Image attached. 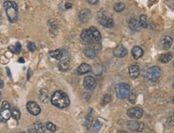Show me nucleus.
I'll list each match as a JSON object with an SVG mask.
<instances>
[{"mask_svg":"<svg viewBox=\"0 0 174 133\" xmlns=\"http://www.w3.org/2000/svg\"><path fill=\"white\" fill-rule=\"evenodd\" d=\"M173 59V55L170 54V53H166V54H164V55H161L160 56V61L163 63H168L171 59Z\"/></svg>","mask_w":174,"mask_h":133,"instance_id":"nucleus-24","label":"nucleus"},{"mask_svg":"<svg viewBox=\"0 0 174 133\" xmlns=\"http://www.w3.org/2000/svg\"><path fill=\"white\" fill-rule=\"evenodd\" d=\"M51 103L53 105L59 108H65L70 104V100L66 93L62 91H57L52 96Z\"/></svg>","mask_w":174,"mask_h":133,"instance_id":"nucleus-1","label":"nucleus"},{"mask_svg":"<svg viewBox=\"0 0 174 133\" xmlns=\"http://www.w3.org/2000/svg\"><path fill=\"white\" fill-rule=\"evenodd\" d=\"M161 74V71L158 67L153 66L150 68L147 71V77L149 80L151 81H156L158 80Z\"/></svg>","mask_w":174,"mask_h":133,"instance_id":"nucleus-5","label":"nucleus"},{"mask_svg":"<svg viewBox=\"0 0 174 133\" xmlns=\"http://www.w3.org/2000/svg\"><path fill=\"white\" fill-rule=\"evenodd\" d=\"M3 85H4V83L2 80H0V88H3Z\"/></svg>","mask_w":174,"mask_h":133,"instance_id":"nucleus-35","label":"nucleus"},{"mask_svg":"<svg viewBox=\"0 0 174 133\" xmlns=\"http://www.w3.org/2000/svg\"><path fill=\"white\" fill-rule=\"evenodd\" d=\"M130 87L127 84L122 83L118 84L116 87V94L119 99H126L130 96Z\"/></svg>","mask_w":174,"mask_h":133,"instance_id":"nucleus-3","label":"nucleus"},{"mask_svg":"<svg viewBox=\"0 0 174 133\" xmlns=\"http://www.w3.org/2000/svg\"><path fill=\"white\" fill-rule=\"evenodd\" d=\"M88 31L93 42H98L101 39V34L97 28H95L94 27H90Z\"/></svg>","mask_w":174,"mask_h":133,"instance_id":"nucleus-10","label":"nucleus"},{"mask_svg":"<svg viewBox=\"0 0 174 133\" xmlns=\"http://www.w3.org/2000/svg\"><path fill=\"white\" fill-rule=\"evenodd\" d=\"M128 25H129V27L132 30V31H140V29H141V27L139 26V22L136 20V19H131L129 21V23H128Z\"/></svg>","mask_w":174,"mask_h":133,"instance_id":"nucleus-22","label":"nucleus"},{"mask_svg":"<svg viewBox=\"0 0 174 133\" xmlns=\"http://www.w3.org/2000/svg\"><path fill=\"white\" fill-rule=\"evenodd\" d=\"M125 9V4L124 3H118L116 4H114V10L117 12H120L123 11Z\"/></svg>","mask_w":174,"mask_h":133,"instance_id":"nucleus-27","label":"nucleus"},{"mask_svg":"<svg viewBox=\"0 0 174 133\" xmlns=\"http://www.w3.org/2000/svg\"><path fill=\"white\" fill-rule=\"evenodd\" d=\"M111 100V96L110 95H105L104 97H103V99H102V103L105 105V104H107L108 103L110 102Z\"/></svg>","mask_w":174,"mask_h":133,"instance_id":"nucleus-31","label":"nucleus"},{"mask_svg":"<svg viewBox=\"0 0 174 133\" xmlns=\"http://www.w3.org/2000/svg\"><path fill=\"white\" fill-rule=\"evenodd\" d=\"M44 129L45 127L44 124L40 122H37L32 124L31 127H29L28 132L29 133H44Z\"/></svg>","mask_w":174,"mask_h":133,"instance_id":"nucleus-9","label":"nucleus"},{"mask_svg":"<svg viewBox=\"0 0 174 133\" xmlns=\"http://www.w3.org/2000/svg\"><path fill=\"white\" fill-rule=\"evenodd\" d=\"M173 103H174V97H173Z\"/></svg>","mask_w":174,"mask_h":133,"instance_id":"nucleus-39","label":"nucleus"},{"mask_svg":"<svg viewBox=\"0 0 174 133\" xmlns=\"http://www.w3.org/2000/svg\"><path fill=\"white\" fill-rule=\"evenodd\" d=\"M173 87H174V84H173Z\"/></svg>","mask_w":174,"mask_h":133,"instance_id":"nucleus-41","label":"nucleus"},{"mask_svg":"<svg viewBox=\"0 0 174 133\" xmlns=\"http://www.w3.org/2000/svg\"><path fill=\"white\" fill-rule=\"evenodd\" d=\"M90 17H91V12L87 9H84L82 11H81L79 12V15H78L79 20L82 23L87 22Z\"/></svg>","mask_w":174,"mask_h":133,"instance_id":"nucleus-13","label":"nucleus"},{"mask_svg":"<svg viewBox=\"0 0 174 133\" xmlns=\"http://www.w3.org/2000/svg\"><path fill=\"white\" fill-rule=\"evenodd\" d=\"M84 53L89 59H94L97 56V51L94 47H86L84 51Z\"/></svg>","mask_w":174,"mask_h":133,"instance_id":"nucleus-21","label":"nucleus"},{"mask_svg":"<svg viewBox=\"0 0 174 133\" xmlns=\"http://www.w3.org/2000/svg\"><path fill=\"white\" fill-rule=\"evenodd\" d=\"M65 8H66V9H70V8H72L73 5H72V3H65Z\"/></svg>","mask_w":174,"mask_h":133,"instance_id":"nucleus-33","label":"nucleus"},{"mask_svg":"<svg viewBox=\"0 0 174 133\" xmlns=\"http://www.w3.org/2000/svg\"><path fill=\"white\" fill-rule=\"evenodd\" d=\"M102 127V124L99 122L98 120H96L94 122V124L93 125V128H94V131L95 132H99V130L101 129Z\"/></svg>","mask_w":174,"mask_h":133,"instance_id":"nucleus-29","label":"nucleus"},{"mask_svg":"<svg viewBox=\"0 0 174 133\" xmlns=\"http://www.w3.org/2000/svg\"><path fill=\"white\" fill-rule=\"evenodd\" d=\"M91 71V67L87 64V63H82L81 65L78 67L77 72L78 75H84L88 73Z\"/></svg>","mask_w":174,"mask_h":133,"instance_id":"nucleus-15","label":"nucleus"},{"mask_svg":"<svg viewBox=\"0 0 174 133\" xmlns=\"http://www.w3.org/2000/svg\"><path fill=\"white\" fill-rule=\"evenodd\" d=\"M27 109L33 115H37L40 113V111H41L40 106L33 101H31L27 103Z\"/></svg>","mask_w":174,"mask_h":133,"instance_id":"nucleus-8","label":"nucleus"},{"mask_svg":"<svg viewBox=\"0 0 174 133\" xmlns=\"http://www.w3.org/2000/svg\"><path fill=\"white\" fill-rule=\"evenodd\" d=\"M49 56L55 59H60L63 56V51L60 49L51 51H49Z\"/></svg>","mask_w":174,"mask_h":133,"instance_id":"nucleus-23","label":"nucleus"},{"mask_svg":"<svg viewBox=\"0 0 174 133\" xmlns=\"http://www.w3.org/2000/svg\"><path fill=\"white\" fill-rule=\"evenodd\" d=\"M131 54L132 56L136 59H138L139 58H141L143 54V51L141 47H139L138 46H135L131 50Z\"/></svg>","mask_w":174,"mask_h":133,"instance_id":"nucleus-18","label":"nucleus"},{"mask_svg":"<svg viewBox=\"0 0 174 133\" xmlns=\"http://www.w3.org/2000/svg\"><path fill=\"white\" fill-rule=\"evenodd\" d=\"M20 133H26V132H20Z\"/></svg>","mask_w":174,"mask_h":133,"instance_id":"nucleus-40","label":"nucleus"},{"mask_svg":"<svg viewBox=\"0 0 174 133\" xmlns=\"http://www.w3.org/2000/svg\"><path fill=\"white\" fill-rule=\"evenodd\" d=\"M11 116V111L10 109V104L7 101H3L0 110V121L6 122Z\"/></svg>","mask_w":174,"mask_h":133,"instance_id":"nucleus-4","label":"nucleus"},{"mask_svg":"<svg viewBox=\"0 0 174 133\" xmlns=\"http://www.w3.org/2000/svg\"><path fill=\"white\" fill-rule=\"evenodd\" d=\"M84 87L87 90H93L96 86V81L92 76H87L83 81Z\"/></svg>","mask_w":174,"mask_h":133,"instance_id":"nucleus-11","label":"nucleus"},{"mask_svg":"<svg viewBox=\"0 0 174 133\" xmlns=\"http://www.w3.org/2000/svg\"><path fill=\"white\" fill-rule=\"evenodd\" d=\"M173 64H174V63H173Z\"/></svg>","mask_w":174,"mask_h":133,"instance_id":"nucleus-42","label":"nucleus"},{"mask_svg":"<svg viewBox=\"0 0 174 133\" xmlns=\"http://www.w3.org/2000/svg\"><path fill=\"white\" fill-rule=\"evenodd\" d=\"M18 62H19V63H24V59H23V58H19V60H18Z\"/></svg>","mask_w":174,"mask_h":133,"instance_id":"nucleus-36","label":"nucleus"},{"mask_svg":"<svg viewBox=\"0 0 174 133\" xmlns=\"http://www.w3.org/2000/svg\"><path fill=\"white\" fill-rule=\"evenodd\" d=\"M127 127L133 132H141L144 128V124L142 122H138V121H128L127 122Z\"/></svg>","mask_w":174,"mask_h":133,"instance_id":"nucleus-6","label":"nucleus"},{"mask_svg":"<svg viewBox=\"0 0 174 133\" xmlns=\"http://www.w3.org/2000/svg\"><path fill=\"white\" fill-rule=\"evenodd\" d=\"M139 26H140L141 27L147 28L148 27V23L147 16H146L145 15H141L139 16Z\"/></svg>","mask_w":174,"mask_h":133,"instance_id":"nucleus-25","label":"nucleus"},{"mask_svg":"<svg viewBox=\"0 0 174 133\" xmlns=\"http://www.w3.org/2000/svg\"><path fill=\"white\" fill-rule=\"evenodd\" d=\"M11 116H12L15 120H19V118H20V112H19V110H17V109H13L11 110Z\"/></svg>","mask_w":174,"mask_h":133,"instance_id":"nucleus-28","label":"nucleus"},{"mask_svg":"<svg viewBox=\"0 0 174 133\" xmlns=\"http://www.w3.org/2000/svg\"><path fill=\"white\" fill-rule=\"evenodd\" d=\"M143 115V111L140 108H132L127 111V115L132 119L138 120L141 118Z\"/></svg>","mask_w":174,"mask_h":133,"instance_id":"nucleus-7","label":"nucleus"},{"mask_svg":"<svg viewBox=\"0 0 174 133\" xmlns=\"http://www.w3.org/2000/svg\"><path fill=\"white\" fill-rule=\"evenodd\" d=\"M81 39L82 40L83 43L85 44H92L93 41H92L91 38H90V35L89 34V31L88 30H83L82 34H81Z\"/></svg>","mask_w":174,"mask_h":133,"instance_id":"nucleus-19","label":"nucleus"},{"mask_svg":"<svg viewBox=\"0 0 174 133\" xmlns=\"http://www.w3.org/2000/svg\"><path fill=\"white\" fill-rule=\"evenodd\" d=\"M46 127H47L48 130L51 131V132H56V130H57V127L54 125L53 123H51V122H48V123H47V124H46Z\"/></svg>","mask_w":174,"mask_h":133,"instance_id":"nucleus-30","label":"nucleus"},{"mask_svg":"<svg viewBox=\"0 0 174 133\" xmlns=\"http://www.w3.org/2000/svg\"><path fill=\"white\" fill-rule=\"evenodd\" d=\"M139 68L138 65H131L129 68V75L132 79H136L139 75Z\"/></svg>","mask_w":174,"mask_h":133,"instance_id":"nucleus-16","label":"nucleus"},{"mask_svg":"<svg viewBox=\"0 0 174 133\" xmlns=\"http://www.w3.org/2000/svg\"><path fill=\"white\" fill-rule=\"evenodd\" d=\"M0 100H1V92H0Z\"/></svg>","mask_w":174,"mask_h":133,"instance_id":"nucleus-38","label":"nucleus"},{"mask_svg":"<svg viewBox=\"0 0 174 133\" xmlns=\"http://www.w3.org/2000/svg\"><path fill=\"white\" fill-rule=\"evenodd\" d=\"M161 44H162V46H164L165 49H169L171 47L172 44H173V39L170 36L165 35L161 39Z\"/></svg>","mask_w":174,"mask_h":133,"instance_id":"nucleus-14","label":"nucleus"},{"mask_svg":"<svg viewBox=\"0 0 174 133\" xmlns=\"http://www.w3.org/2000/svg\"><path fill=\"white\" fill-rule=\"evenodd\" d=\"M58 68L61 71H68L70 68V62L68 59H63L61 60L59 64H58Z\"/></svg>","mask_w":174,"mask_h":133,"instance_id":"nucleus-20","label":"nucleus"},{"mask_svg":"<svg viewBox=\"0 0 174 133\" xmlns=\"http://www.w3.org/2000/svg\"><path fill=\"white\" fill-rule=\"evenodd\" d=\"M87 2L89 3H90V4H96V3H98V0H87Z\"/></svg>","mask_w":174,"mask_h":133,"instance_id":"nucleus-34","label":"nucleus"},{"mask_svg":"<svg viewBox=\"0 0 174 133\" xmlns=\"http://www.w3.org/2000/svg\"><path fill=\"white\" fill-rule=\"evenodd\" d=\"M118 133H128V132H124V131H121V132H119Z\"/></svg>","mask_w":174,"mask_h":133,"instance_id":"nucleus-37","label":"nucleus"},{"mask_svg":"<svg viewBox=\"0 0 174 133\" xmlns=\"http://www.w3.org/2000/svg\"><path fill=\"white\" fill-rule=\"evenodd\" d=\"M28 48L29 51H32V52L35 51L36 49V45L33 44V43H30V44H28Z\"/></svg>","mask_w":174,"mask_h":133,"instance_id":"nucleus-32","label":"nucleus"},{"mask_svg":"<svg viewBox=\"0 0 174 133\" xmlns=\"http://www.w3.org/2000/svg\"><path fill=\"white\" fill-rule=\"evenodd\" d=\"M3 6L6 10L8 19L11 23H15L18 19V6L14 1H6Z\"/></svg>","mask_w":174,"mask_h":133,"instance_id":"nucleus-2","label":"nucleus"},{"mask_svg":"<svg viewBox=\"0 0 174 133\" xmlns=\"http://www.w3.org/2000/svg\"><path fill=\"white\" fill-rule=\"evenodd\" d=\"M127 50L124 45H119L114 49V55L118 58H123L127 56Z\"/></svg>","mask_w":174,"mask_h":133,"instance_id":"nucleus-12","label":"nucleus"},{"mask_svg":"<svg viewBox=\"0 0 174 133\" xmlns=\"http://www.w3.org/2000/svg\"><path fill=\"white\" fill-rule=\"evenodd\" d=\"M9 50L14 54H19L21 51V44L19 43H16V46H9Z\"/></svg>","mask_w":174,"mask_h":133,"instance_id":"nucleus-26","label":"nucleus"},{"mask_svg":"<svg viewBox=\"0 0 174 133\" xmlns=\"http://www.w3.org/2000/svg\"><path fill=\"white\" fill-rule=\"evenodd\" d=\"M100 23H101L102 26H103L107 28H111L113 27L114 26V21L113 19H111V18H108V17H103L100 19Z\"/></svg>","mask_w":174,"mask_h":133,"instance_id":"nucleus-17","label":"nucleus"}]
</instances>
